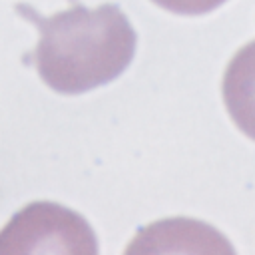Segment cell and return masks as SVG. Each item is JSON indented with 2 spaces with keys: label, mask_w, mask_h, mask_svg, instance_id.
I'll return each instance as SVG.
<instances>
[{
  "label": "cell",
  "mask_w": 255,
  "mask_h": 255,
  "mask_svg": "<svg viewBox=\"0 0 255 255\" xmlns=\"http://www.w3.org/2000/svg\"><path fill=\"white\" fill-rule=\"evenodd\" d=\"M221 92L233 124L255 141V40L239 48L227 64Z\"/></svg>",
  "instance_id": "3957f363"
},
{
  "label": "cell",
  "mask_w": 255,
  "mask_h": 255,
  "mask_svg": "<svg viewBox=\"0 0 255 255\" xmlns=\"http://www.w3.org/2000/svg\"><path fill=\"white\" fill-rule=\"evenodd\" d=\"M163 10H169L173 14H183V16H197V14H207L221 6L225 0H151Z\"/></svg>",
  "instance_id": "277c9868"
},
{
  "label": "cell",
  "mask_w": 255,
  "mask_h": 255,
  "mask_svg": "<svg viewBox=\"0 0 255 255\" xmlns=\"http://www.w3.org/2000/svg\"><path fill=\"white\" fill-rule=\"evenodd\" d=\"M16 10L38 26L40 40L30 60L54 92L74 96L104 86L133 58L135 32L114 4L98 8L76 4L52 16H40L26 4H18Z\"/></svg>",
  "instance_id": "6da1fadb"
},
{
  "label": "cell",
  "mask_w": 255,
  "mask_h": 255,
  "mask_svg": "<svg viewBox=\"0 0 255 255\" xmlns=\"http://www.w3.org/2000/svg\"><path fill=\"white\" fill-rule=\"evenodd\" d=\"M0 253H98L86 219L64 205L38 201L18 211L0 231Z\"/></svg>",
  "instance_id": "7a4b0ae2"
}]
</instances>
